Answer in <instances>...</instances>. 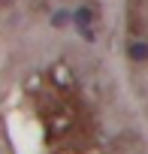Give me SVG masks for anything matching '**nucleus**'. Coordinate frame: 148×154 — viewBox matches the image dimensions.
Instances as JSON below:
<instances>
[{
  "instance_id": "1",
  "label": "nucleus",
  "mask_w": 148,
  "mask_h": 154,
  "mask_svg": "<svg viewBox=\"0 0 148 154\" xmlns=\"http://www.w3.org/2000/svg\"><path fill=\"white\" fill-rule=\"evenodd\" d=\"M91 21H94L91 6H82V9H76V12H72V24H76L79 30H82V27H91Z\"/></svg>"
},
{
  "instance_id": "2",
  "label": "nucleus",
  "mask_w": 148,
  "mask_h": 154,
  "mask_svg": "<svg viewBox=\"0 0 148 154\" xmlns=\"http://www.w3.org/2000/svg\"><path fill=\"white\" fill-rule=\"evenodd\" d=\"M127 54H130L133 60H148V42H130Z\"/></svg>"
}]
</instances>
